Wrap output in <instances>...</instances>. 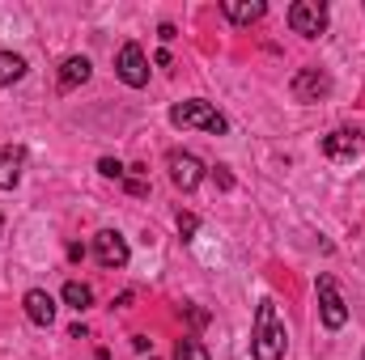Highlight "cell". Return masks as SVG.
Segmentation results:
<instances>
[{"label": "cell", "mask_w": 365, "mask_h": 360, "mask_svg": "<svg viewBox=\"0 0 365 360\" xmlns=\"http://www.w3.org/2000/svg\"><path fill=\"white\" fill-rule=\"evenodd\" d=\"M361 360H365V356H361Z\"/></svg>", "instance_id": "cell-21"}, {"label": "cell", "mask_w": 365, "mask_h": 360, "mask_svg": "<svg viewBox=\"0 0 365 360\" xmlns=\"http://www.w3.org/2000/svg\"><path fill=\"white\" fill-rule=\"evenodd\" d=\"M175 360H208V348H204L200 339H179V348H175Z\"/></svg>", "instance_id": "cell-16"}, {"label": "cell", "mask_w": 365, "mask_h": 360, "mask_svg": "<svg viewBox=\"0 0 365 360\" xmlns=\"http://www.w3.org/2000/svg\"><path fill=\"white\" fill-rule=\"evenodd\" d=\"M319 309H323V327L327 331H340L349 322V305H344V297H340L331 275H319Z\"/></svg>", "instance_id": "cell-6"}, {"label": "cell", "mask_w": 365, "mask_h": 360, "mask_svg": "<svg viewBox=\"0 0 365 360\" xmlns=\"http://www.w3.org/2000/svg\"><path fill=\"white\" fill-rule=\"evenodd\" d=\"M21 305H26V318H30L34 327H51V322H56V301H51L47 288H30V292L21 297Z\"/></svg>", "instance_id": "cell-10"}, {"label": "cell", "mask_w": 365, "mask_h": 360, "mask_svg": "<svg viewBox=\"0 0 365 360\" xmlns=\"http://www.w3.org/2000/svg\"><path fill=\"white\" fill-rule=\"evenodd\" d=\"M293 97L297 102H319V97H327L331 93V77L323 73V68H302L297 77H293Z\"/></svg>", "instance_id": "cell-8"}, {"label": "cell", "mask_w": 365, "mask_h": 360, "mask_svg": "<svg viewBox=\"0 0 365 360\" xmlns=\"http://www.w3.org/2000/svg\"><path fill=\"white\" fill-rule=\"evenodd\" d=\"M98 174H106V179H123V166H119L115 157H102V162H98Z\"/></svg>", "instance_id": "cell-17"}, {"label": "cell", "mask_w": 365, "mask_h": 360, "mask_svg": "<svg viewBox=\"0 0 365 360\" xmlns=\"http://www.w3.org/2000/svg\"><path fill=\"white\" fill-rule=\"evenodd\" d=\"M284 344H289V335H284V322H280L276 305L272 301H259L255 331H251V352H255V360H280L284 356Z\"/></svg>", "instance_id": "cell-1"}, {"label": "cell", "mask_w": 365, "mask_h": 360, "mask_svg": "<svg viewBox=\"0 0 365 360\" xmlns=\"http://www.w3.org/2000/svg\"><path fill=\"white\" fill-rule=\"evenodd\" d=\"M289 26H293V34H302V38H319V34L327 30V4H323V0H297V4L289 9Z\"/></svg>", "instance_id": "cell-3"}, {"label": "cell", "mask_w": 365, "mask_h": 360, "mask_svg": "<svg viewBox=\"0 0 365 360\" xmlns=\"http://www.w3.org/2000/svg\"><path fill=\"white\" fill-rule=\"evenodd\" d=\"M170 123L175 127H200V132H208V136H225V115L217 110V106H208V102H200V97H191V102H179L175 110H170Z\"/></svg>", "instance_id": "cell-2"}, {"label": "cell", "mask_w": 365, "mask_h": 360, "mask_svg": "<svg viewBox=\"0 0 365 360\" xmlns=\"http://www.w3.org/2000/svg\"><path fill=\"white\" fill-rule=\"evenodd\" d=\"M17 166H21V149H4L0 153V191L17 186Z\"/></svg>", "instance_id": "cell-13"}, {"label": "cell", "mask_w": 365, "mask_h": 360, "mask_svg": "<svg viewBox=\"0 0 365 360\" xmlns=\"http://www.w3.org/2000/svg\"><path fill=\"white\" fill-rule=\"evenodd\" d=\"M323 153L331 162H353L365 153V132L361 127H336L331 136H323Z\"/></svg>", "instance_id": "cell-5"}, {"label": "cell", "mask_w": 365, "mask_h": 360, "mask_svg": "<svg viewBox=\"0 0 365 360\" xmlns=\"http://www.w3.org/2000/svg\"><path fill=\"white\" fill-rule=\"evenodd\" d=\"M195 229H200V221H195L191 212H179V233H182V238H191Z\"/></svg>", "instance_id": "cell-18"}, {"label": "cell", "mask_w": 365, "mask_h": 360, "mask_svg": "<svg viewBox=\"0 0 365 360\" xmlns=\"http://www.w3.org/2000/svg\"><path fill=\"white\" fill-rule=\"evenodd\" d=\"M90 60L86 55H68L64 64H60V90H77V85H86L90 81Z\"/></svg>", "instance_id": "cell-12"}, {"label": "cell", "mask_w": 365, "mask_h": 360, "mask_svg": "<svg viewBox=\"0 0 365 360\" xmlns=\"http://www.w3.org/2000/svg\"><path fill=\"white\" fill-rule=\"evenodd\" d=\"M115 73H119V81L132 85V90L149 85V55H145V47H140V43H123V47H119V60H115Z\"/></svg>", "instance_id": "cell-4"}, {"label": "cell", "mask_w": 365, "mask_h": 360, "mask_svg": "<svg viewBox=\"0 0 365 360\" xmlns=\"http://www.w3.org/2000/svg\"><path fill=\"white\" fill-rule=\"evenodd\" d=\"M93 259L102 263V268H128V242H123V233H115V229H102L98 238H93Z\"/></svg>", "instance_id": "cell-7"}, {"label": "cell", "mask_w": 365, "mask_h": 360, "mask_svg": "<svg viewBox=\"0 0 365 360\" xmlns=\"http://www.w3.org/2000/svg\"><path fill=\"white\" fill-rule=\"evenodd\" d=\"M26 77V60L13 55V51H0V85H13Z\"/></svg>", "instance_id": "cell-14"}, {"label": "cell", "mask_w": 365, "mask_h": 360, "mask_svg": "<svg viewBox=\"0 0 365 360\" xmlns=\"http://www.w3.org/2000/svg\"><path fill=\"white\" fill-rule=\"evenodd\" d=\"M166 166H170V182L179 186V191H195L200 179H204V166H200V157H191V153H170L166 157Z\"/></svg>", "instance_id": "cell-9"}, {"label": "cell", "mask_w": 365, "mask_h": 360, "mask_svg": "<svg viewBox=\"0 0 365 360\" xmlns=\"http://www.w3.org/2000/svg\"><path fill=\"white\" fill-rule=\"evenodd\" d=\"M212 179H217V186H221V191H230V186H234V179H230V174H225V170H221V166H217V170H212Z\"/></svg>", "instance_id": "cell-19"}, {"label": "cell", "mask_w": 365, "mask_h": 360, "mask_svg": "<svg viewBox=\"0 0 365 360\" xmlns=\"http://www.w3.org/2000/svg\"><path fill=\"white\" fill-rule=\"evenodd\" d=\"M0 229H4V216H0Z\"/></svg>", "instance_id": "cell-20"}, {"label": "cell", "mask_w": 365, "mask_h": 360, "mask_svg": "<svg viewBox=\"0 0 365 360\" xmlns=\"http://www.w3.org/2000/svg\"><path fill=\"white\" fill-rule=\"evenodd\" d=\"M64 301H68L73 309H90V305H93L90 284H81V280H68V284H64Z\"/></svg>", "instance_id": "cell-15"}, {"label": "cell", "mask_w": 365, "mask_h": 360, "mask_svg": "<svg viewBox=\"0 0 365 360\" xmlns=\"http://www.w3.org/2000/svg\"><path fill=\"white\" fill-rule=\"evenodd\" d=\"M221 9H225V17H230L234 26H255V21L268 13V4H264V0H225Z\"/></svg>", "instance_id": "cell-11"}]
</instances>
